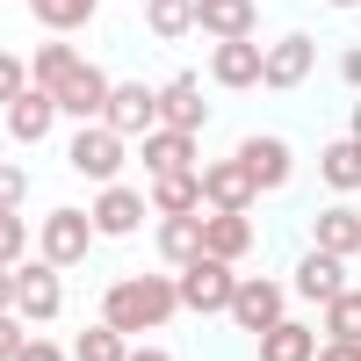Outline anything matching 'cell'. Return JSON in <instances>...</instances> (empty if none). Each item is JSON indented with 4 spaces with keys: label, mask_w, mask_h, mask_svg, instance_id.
I'll use <instances>...</instances> for the list:
<instances>
[{
    "label": "cell",
    "mask_w": 361,
    "mask_h": 361,
    "mask_svg": "<svg viewBox=\"0 0 361 361\" xmlns=\"http://www.w3.org/2000/svg\"><path fill=\"white\" fill-rule=\"evenodd\" d=\"M260 361H311V333H304V325H267V333H260Z\"/></svg>",
    "instance_id": "cell-17"
},
{
    "label": "cell",
    "mask_w": 361,
    "mask_h": 361,
    "mask_svg": "<svg viewBox=\"0 0 361 361\" xmlns=\"http://www.w3.org/2000/svg\"><path fill=\"white\" fill-rule=\"evenodd\" d=\"M8 304L29 311V318H58V275L51 267H22V275L8 282Z\"/></svg>",
    "instance_id": "cell-5"
},
{
    "label": "cell",
    "mask_w": 361,
    "mask_h": 361,
    "mask_svg": "<svg viewBox=\"0 0 361 361\" xmlns=\"http://www.w3.org/2000/svg\"><path fill=\"white\" fill-rule=\"evenodd\" d=\"M231 166L246 173L253 188H275V180H289V145H275V137H253V145H246V152H238Z\"/></svg>",
    "instance_id": "cell-7"
},
{
    "label": "cell",
    "mask_w": 361,
    "mask_h": 361,
    "mask_svg": "<svg viewBox=\"0 0 361 361\" xmlns=\"http://www.w3.org/2000/svg\"><path fill=\"white\" fill-rule=\"evenodd\" d=\"M304 73H311V37H282L275 51L260 58V80H267V87H296Z\"/></svg>",
    "instance_id": "cell-9"
},
{
    "label": "cell",
    "mask_w": 361,
    "mask_h": 361,
    "mask_svg": "<svg viewBox=\"0 0 361 361\" xmlns=\"http://www.w3.org/2000/svg\"><path fill=\"white\" fill-rule=\"evenodd\" d=\"M145 217V209H137V195H123V188H102V202H94V217H87V224H94V231H130Z\"/></svg>",
    "instance_id": "cell-19"
},
{
    "label": "cell",
    "mask_w": 361,
    "mask_h": 361,
    "mask_svg": "<svg viewBox=\"0 0 361 361\" xmlns=\"http://www.w3.org/2000/svg\"><path fill=\"white\" fill-rule=\"evenodd\" d=\"M318 246L333 253V260H354L361 253V217H354V209H333V217L318 224Z\"/></svg>",
    "instance_id": "cell-18"
},
{
    "label": "cell",
    "mask_w": 361,
    "mask_h": 361,
    "mask_svg": "<svg viewBox=\"0 0 361 361\" xmlns=\"http://www.w3.org/2000/svg\"><path fill=\"white\" fill-rule=\"evenodd\" d=\"M231 311H238V325L267 333V325L282 318V289H275V282H246V289H231Z\"/></svg>",
    "instance_id": "cell-10"
},
{
    "label": "cell",
    "mask_w": 361,
    "mask_h": 361,
    "mask_svg": "<svg viewBox=\"0 0 361 361\" xmlns=\"http://www.w3.org/2000/svg\"><path fill=\"white\" fill-rule=\"evenodd\" d=\"M325 361H361V354H354V347H340V340H333V354H325Z\"/></svg>",
    "instance_id": "cell-34"
},
{
    "label": "cell",
    "mask_w": 361,
    "mask_h": 361,
    "mask_svg": "<svg viewBox=\"0 0 361 361\" xmlns=\"http://www.w3.org/2000/svg\"><path fill=\"white\" fill-rule=\"evenodd\" d=\"M37 15H44V29H73L94 15V0H37Z\"/></svg>",
    "instance_id": "cell-26"
},
{
    "label": "cell",
    "mask_w": 361,
    "mask_h": 361,
    "mask_svg": "<svg viewBox=\"0 0 361 361\" xmlns=\"http://www.w3.org/2000/svg\"><path fill=\"white\" fill-rule=\"evenodd\" d=\"M296 289H304V296H325V304H333V296H340V260H333V253L304 260V267H296Z\"/></svg>",
    "instance_id": "cell-22"
},
{
    "label": "cell",
    "mask_w": 361,
    "mask_h": 361,
    "mask_svg": "<svg viewBox=\"0 0 361 361\" xmlns=\"http://www.w3.org/2000/svg\"><path fill=\"white\" fill-rule=\"evenodd\" d=\"M37 87H44L51 102L80 109V116H94V109H102V80L87 73L73 51H58V44H44V58H37Z\"/></svg>",
    "instance_id": "cell-2"
},
{
    "label": "cell",
    "mask_w": 361,
    "mask_h": 361,
    "mask_svg": "<svg viewBox=\"0 0 361 361\" xmlns=\"http://www.w3.org/2000/svg\"><path fill=\"white\" fill-rule=\"evenodd\" d=\"M102 109H109V130H145V123L159 116L145 87H116V94H102Z\"/></svg>",
    "instance_id": "cell-12"
},
{
    "label": "cell",
    "mask_w": 361,
    "mask_h": 361,
    "mask_svg": "<svg viewBox=\"0 0 361 361\" xmlns=\"http://www.w3.org/2000/svg\"><path fill=\"white\" fill-rule=\"evenodd\" d=\"M152 109L166 116V130H188V137H195V123H202V94H195L188 80H173L166 94H152Z\"/></svg>",
    "instance_id": "cell-13"
},
{
    "label": "cell",
    "mask_w": 361,
    "mask_h": 361,
    "mask_svg": "<svg viewBox=\"0 0 361 361\" xmlns=\"http://www.w3.org/2000/svg\"><path fill=\"white\" fill-rule=\"evenodd\" d=\"M231 289H238V282H231V267H224V260H195V267H188V282H180L173 296H180V304H195V311H224V304H231Z\"/></svg>",
    "instance_id": "cell-3"
},
{
    "label": "cell",
    "mask_w": 361,
    "mask_h": 361,
    "mask_svg": "<svg viewBox=\"0 0 361 361\" xmlns=\"http://www.w3.org/2000/svg\"><path fill=\"white\" fill-rule=\"evenodd\" d=\"M73 361H123V333H109V325H94V333H80Z\"/></svg>",
    "instance_id": "cell-24"
},
{
    "label": "cell",
    "mask_w": 361,
    "mask_h": 361,
    "mask_svg": "<svg viewBox=\"0 0 361 361\" xmlns=\"http://www.w3.org/2000/svg\"><path fill=\"white\" fill-rule=\"evenodd\" d=\"M15 94H22V66L0 51V102H15Z\"/></svg>",
    "instance_id": "cell-30"
},
{
    "label": "cell",
    "mask_w": 361,
    "mask_h": 361,
    "mask_svg": "<svg viewBox=\"0 0 361 361\" xmlns=\"http://www.w3.org/2000/svg\"><path fill=\"white\" fill-rule=\"evenodd\" d=\"M246 246H253V231H246V217H238V209H217V217L202 224V260H224V267H231Z\"/></svg>",
    "instance_id": "cell-6"
},
{
    "label": "cell",
    "mask_w": 361,
    "mask_h": 361,
    "mask_svg": "<svg viewBox=\"0 0 361 361\" xmlns=\"http://www.w3.org/2000/svg\"><path fill=\"white\" fill-rule=\"evenodd\" d=\"M333 340H340V347H354V340H361V304H354L347 289L333 296Z\"/></svg>",
    "instance_id": "cell-28"
},
{
    "label": "cell",
    "mask_w": 361,
    "mask_h": 361,
    "mask_svg": "<svg viewBox=\"0 0 361 361\" xmlns=\"http://www.w3.org/2000/svg\"><path fill=\"white\" fill-rule=\"evenodd\" d=\"M195 188H202L209 202H217V209H246V202H253V180L238 173V166H209V173L195 180Z\"/></svg>",
    "instance_id": "cell-15"
},
{
    "label": "cell",
    "mask_w": 361,
    "mask_h": 361,
    "mask_svg": "<svg viewBox=\"0 0 361 361\" xmlns=\"http://www.w3.org/2000/svg\"><path fill=\"white\" fill-rule=\"evenodd\" d=\"M325 180H333V188H354L361 180V145L354 137H340L333 152H325Z\"/></svg>",
    "instance_id": "cell-23"
},
{
    "label": "cell",
    "mask_w": 361,
    "mask_h": 361,
    "mask_svg": "<svg viewBox=\"0 0 361 361\" xmlns=\"http://www.w3.org/2000/svg\"><path fill=\"white\" fill-rule=\"evenodd\" d=\"M15 361H58L51 347H15Z\"/></svg>",
    "instance_id": "cell-33"
},
{
    "label": "cell",
    "mask_w": 361,
    "mask_h": 361,
    "mask_svg": "<svg viewBox=\"0 0 361 361\" xmlns=\"http://www.w3.org/2000/svg\"><path fill=\"white\" fill-rule=\"evenodd\" d=\"M15 202H22V173L0 166V209H15Z\"/></svg>",
    "instance_id": "cell-31"
},
{
    "label": "cell",
    "mask_w": 361,
    "mask_h": 361,
    "mask_svg": "<svg viewBox=\"0 0 361 361\" xmlns=\"http://www.w3.org/2000/svg\"><path fill=\"white\" fill-rule=\"evenodd\" d=\"M87 231H94V224H87L80 209H58V217L44 224V267H73L87 253Z\"/></svg>",
    "instance_id": "cell-4"
},
{
    "label": "cell",
    "mask_w": 361,
    "mask_h": 361,
    "mask_svg": "<svg viewBox=\"0 0 361 361\" xmlns=\"http://www.w3.org/2000/svg\"><path fill=\"white\" fill-rule=\"evenodd\" d=\"M188 22H195V0H152V29L159 37H180Z\"/></svg>",
    "instance_id": "cell-27"
},
{
    "label": "cell",
    "mask_w": 361,
    "mask_h": 361,
    "mask_svg": "<svg viewBox=\"0 0 361 361\" xmlns=\"http://www.w3.org/2000/svg\"><path fill=\"white\" fill-rule=\"evenodd\" d=\"M195 195H202V188H195L188 173H159V209H166V217H188Z\"/></svg>",
    "instance_id": "cell-25"
},
{
    "label": "cell",
    "mask_w": 361,
    "mask_h": 361,
    "mask_svg": "<svg viewBox=\"0 0 361 361\" xmlns=\"http://www.w3.org/2000/svg\"><path fill=\"white\" fill-rule=\"evenodd\" d=\"M73 166L94 173V180H116V166H123V145H116V130H80V137H73Z\"/></svg>",
    "instance_id": "cell-8"
},
{
    "label": "cell",
    "mask_w": 361,
    "mask_h": 361,
    "mask_svg": "<svg viewBox=\"0 0 361 361\" xmlns=\"http://www.w3.org/2000/svg\"><path fill=\"white\" fill-rule=\"evenodd\" d=\"M195 22H202L217 44H231V37H246V29H253V8H246V0H195Z\"/></svg>",
    "instance_id": "cell-11"
},
{
    "label": "cell",
    "mask_w": 361,
    "mask_h": 361,
    "mask_svg": "<svg viewBox=\"0 0 361 361\" xmlns=\"http://www.w3.org/2000/svg\"><path fill=\"white\" fill-rule=\"evenodd\" d=\"M15 347H22V333H15V318L0 311V361H15Z\"/></svg>",
    "instance_id": "cell-32"
},
{
    "label": "cell",
    "mask_w": 361,
    "mask_h": 361,
    "mask_svg": "<svg viewBox=\"0 0 361 361\" xmlns=\"http://www.w3.org/2000/svg\"><path fill=\"white\" fill-rule=\"evenodd\" d=\"M145 166L152 173H188V130H152L145 137Z\"/></svg>",
    "instance_id": "cell-16"
},
{
    "label": "cell",
    "mask_w": 361,
    "mask_h": 361,
    "mask_svg": "<svg viewBox=\"0 0 361 361\" xmlns=\"http://www.w3.org/2000/svg\"><path fill=\"white\" fill-rule=\"evenodd\" d=\"M166 311H173V282L137 275V282H116V289H109L102 325H109V333H145V325H159Z\"/></svg>",
    "instance_id": "cell-1"
},
{
    "label": "cell",
    "mask_w": 361,
    "mask_h": 361,
    "mask_svg": "<svg viewBox=\"0 0 361 361\" xmlns=\"http://www.w3.org/2000/svg\"><path fill=\"white\" fill-rule=\"evenodd\" d=\"M0 311H8V267H0Z\"/></svg>",
    "instance_id": "cell-35"
},
{
    "label": "cell",
    "mask_w": 361,
    "mask_h": 361,
    "mask_svg": "<svg viewBox=\"0 0 361 361\" xmlns=\"http://www.w3.org/2000/svg\"><path fill=\"white\" fill-rule=\"evenodd\" d=\"M209 73H217L224 87H253L260 80V51L246 37H231V44H217V66H209Z\"/></svg>",
    "instance_id": "cell-14"
},
{
    "label": "cell",
    "mask_w": 361,
    "mask_h": 361,
    "mask_svg": "<svg viewBox=\"0 0 361 361\" xmlns=\"http://www.w3.org/2000/svg\"><path fill=\"white\" fill-rule=\"evenodd\" d=\"M159 253H166L173 267H195V260H202V231H195L188 217H166V231H159Z\"/></svg>",
    "instance_id": "cell-20"
},
{
    "label": "cell",
    "mask_w": 361,
    "mask_h": 361,
    "mask_svg": "<svg viewBox=\"0 0 361 361\" xmlns=\"http://www.w3.org/2000/svg\"><path fill=\"white\" fill-rule=\"evenodd\" d=\"M137 361H166V354H137Z\"/></svg>",
    "instance_id": "cell-36"
},
{
    "label": "cell",
    "mask_w": 361,
    "mask_h": 361,
    "mask_svg": "<svg viewBox=\"0 0 361 361\" xmlns=\"http://www.w3.org/2000/svg\"><path fill=\"white\" fill-rule=\"evenodd\" d=\"M8 116H15V123H8L15 137H44V130H51V94H15Z\"/></svg>",
    "instance_id": "cell-21"
},
{
    "label": "cell",
    "mask_w": 361,
    "mask_h": 361,
    "mask_svg": "<svg viewBox=\"0 0 361 361\" xmlns=\"http://www.w3.org/2000/svg\"><path fill=\"white\" fill-rule=\"evenodd\" d=\"M340 8H354V0H340Z\"/></svg>",
    "instance_id": "cell-37"
},
{
    "label": "cell",
    "mask_w": 361,
    "mask_h": 361,
    "mask_svg": "<svg viewBox=\"0 0 361 361\" xmlns=\"http://www.w3.org/2000/svg\"><path fill=\"white\" fill-rule=\"evenodd\" d=\"M22 253V224H15V209H0V267H15Z\"/></svg>",
    "instance_id": "cell-29"
}]
</instances>
